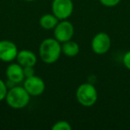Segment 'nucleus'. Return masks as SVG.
<instances>
[{
    "label": "nucleus",
    "instance_id": "obj_2",
    "mask_svg": "<svg viewBox=\"0 0 130 130\" xmlns=\"http://www.w3.org/2000/svg\"><path fill=\"white\" fill-rule=\"evenodd\" d=\"M31 96L26 91L23 86L15 85L8 89L6 96V102L9 107L14 110H21L29 103Z\"/></svg>",
    "mask_w": 130,
    "mask_h": 130
},
{
    "label": "nucleus",
    "instance_id": "obj_4",
    "mask_svg": "<svg viewBox=\"0 0 130 130\" xmlns=\"http://www.w3.org/2000/svg\"><path fill=\"white\" fill-rule=\"evenodd\" d=\"M74 9L72 0H53L52 13L59 21L67 20L71 16Z\"/></svg>",
    "mask_w": 130,
    "mask_h": 130
},
{
    "label": "nucleus",
    "instance_id": "obj_15",
    "mask_svg": "<svg viewBox=\"0 0 130 130\" xmlns=\"http://www.w3.org/2000/svg\"><path fill=\"white\" fill-rule=\"evenodd\" d=\"M103 6L106 7H114L120 3L121 0H99Z\"/></svg>",
    "mask_w": 130,
    "mask_h": 130
},
{
    "label": "nucleus",
    "instance_id": "obj_8",
    "mask_svg": "<svg viewBox=\"0 0 130 130\" xmlns=\"http://www.w3.org/2000/svg\"><path fill=\"white\" fill-rule=\"evenodd\" d=\"M19 50L13 41L7 39L0 40V61L12 62L16 59Z\"/></svg>",
    "mask_w": 130,
    "mask_h": 130
},
{
    "label": "nucleus",
    "instance_id": "obj_1",
    "mask_svg": "<svg viewBox=\"0 0 130 130\" xmlns=\"http://www.w3.org/2000/svg\"><path fill=\"white\" fill-rule=\"evenodd\" d=\"M39 57L45 63L52 64L59 60L61 54V44L54 38L44 39L39 45Z\"/></svg>",
    "mask_w": 130,
    "mask_h": 130
},
{
    "label": "nucleus",
    "instance_id": "obj_10",
    "mask_svg": "<svg viewBox=\"0 0 130 130\" xmlns=\"http://www.w3.org/2000/svg\"><path fill=\"white\" fill-rule=\"evenodd\" d=\"M15 60L22 67H28V66L34 67L38 61V58L35 53L28 49L19 51Z\"/></svg>",
    "mask_w": 130,
    "mask_h": 130
},
{
    "label": "nucleus",
    "instance_id": "obj_18",
    "mask_svg": "<svg viewBox=\"0 0 130 130\" xmlns=\"http://www.w3.org/2000/svg\"><path fill=\"white\" fill-rule=\"evenodd\" d=\"M23 1H26V2H33V1H36V0H23Z\"/></svg>",
    "mask_w": 130,
    "mask_h": 130
},
{
    "label": "nucleus",
    "instance_id": "obj_14",
    "mask_svg": "<svg viewBox=\"0 0 130 130\" xmlns=\"http://www.w3.org/2000/svg\"><path fill=\"white\" fill-rule=\"evenodd\" d=\"M8 87L6 85V83L0 78V102L6 99V94L8 92Z\"/></svg>",
    "mask_w": 130,
    "mask_h": 130
},
{
    "label": "nucleus",
    "instance_id": "obj_13",
    "mask_svg": "<svg viewBox=\"0 0 130 130\" xmlns=\"http://www.w3.org/2000/svg\"><path fill=\"white\" fill-rule=\"evenodd\" d=\"M53 130H71V126L66 120H59L55 122L52 126Z\"/></svg>",
    "mask_w": 130,
    "mask_h": 130
},
{
    "label": "nucleus",
    "instance_id": "obj_9",
    "mask_svg": "<svg viewBox=\"0 0 130 130\" xmlns=\"http://www.w3.org/2000/svg\"><path fill=\"white\" fill-rule=\"evenodd\" d=\"M6 78L9 81L13 82L15 85L21 84L24 81L25 76L23 72V67L21 66L18 62L11 63L8 65L6 71Z\"/></svg>",
    "mask_w": 130,
    "mask_h": 130
},
{
    "label": "nucleus",
    "instance_id": "obj_12",
    "mask_svg": "<svg viewBox=\"0 0 130 130\" xmlns=\"http://www.w3.org/2000/svg\"><path fill=\"white\" fill-rule=\"evenodd\" d=\"M59 20L56 18L54 13H45L40 17L39 25L41 26L42 29H45V30H51L55 28Z\"/></svg>",
    "mask_w": 130,
    "mask_h": 130
},
{
    "label": "nucleus",
    "instance_id": "obj_7",
    "mask_svg": "<svg viewBox=\"0 0 130 130\" xmlns=\"http://www.w3.org/2000/svg\"><path fill=\"white\" fill-rule=\"evenodd\" d=\"M23 87L30 96H40L45 90V81L38 76H31L25 78L23 81Z\"/></svg>",
    "mask_w": 130,
    "mask_h": 130
},
{
    "label": "nucleus",
    "instance_id": "obj_3",
    "mask_svg": "<svg viewBox=\"0 0 130 130\" xmlns=\"http://www.w3.org/2000/svg\"><path fill=\"white\" fill-rule=\"evenodd\" d=\"M76 98L79 104L84 107H91L98 99V92L95 87L90 83H83L76 90Z\"/></svg>",
    "mask_w": 130,
    "mask_h": 130
},
{
    "label": "nucleus",
    "instance_id": "obj_5",
    "mask_svg": "<svg viewBox=\"0 0 130 130\" xmlns=\"http://www.w3.org/2000/svg\"><path fill=\"white\" fill-rule=\"evenodd\" d=\"M74 31V26L70 21H68V19L59 21L54 29V38L61 44L64 43L72 39Z\"/></svg>",
    "mask_w": 130,
    "mask_h": 130
},
{
    "label": "nucleus",
    "instance_id": "obj_17",
    "mask_svg": "<svg viewBox=\"0 0 130 130\" xmlns=\"http://www.w3.org/2000/svg\"><path fill=\"white\" fill-rule=\"evenodd\" d=\"M23 72H24V76H25V78H29V77L34 76L35 75L34 67H32V66L23 67Z\"/></svg>",
    "mask_w": 130,
    "mask_h": 130
},
{
    "label": "nucleus",
    "instance_id": "obj_11",
    "mask_svg": "<svg viewBox=\"0 0 130 130\" xmlns=\"http://www.w3.org/2000/svg\"><path fill=\"white\" fill-rule=\"evenodd\" d=\"M79 45L72 39L61 43V54L67 57H75L79 54Z\"/></svg>",
    "mask_w": 130,
    "mask_h": 130
},
{
    "label": "nucleus",
    "instance_id": "obj_6",
    "mask_svg": "<svg viewBox=\"0 0 130 130\" xmlns=\"http://www.w3.org/2000/svg\"><path fill=\"white\" fill-rule=\"evenodd\" d=\"M110 46H111V39L106 32H99L95 34L91 41L92 51L99 55L107 54Z\"/></svg>",
    "mask_w": 130,
    "mask_h": 130
},
{
    "label": "nucleus",
    "instance_id": "obj_16",
    "mask_svg": "<svg viewBox=\"0 0 130 130\" xmlns=\"http://www.w3.org/2000/svg\"><path fill=\"white\" fill-rule=\"evenodd\" d=\"M122 61H123V64H124L125 67L130 71V50L127 51V52L124 54Z\"/></svg>",
    "mask_w": 130,
    "mask_h": 130
}]
</instances>
